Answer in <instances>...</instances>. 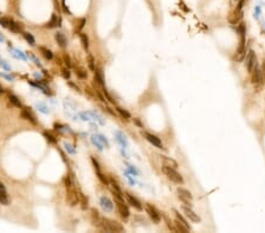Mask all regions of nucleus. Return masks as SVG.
Returning <instances> with one entry per match:
<instances>
[{"label": "nucleus", "mask_w": 265, "mask_h": 233, "mask_svg": "<svg viewBox=\"0 0 265 233\" xmlns=\"http://www.w3.org/2000/svg\"><path fill=\"white\" fill-rule=\"evenodd\" d=\"M23 37H24V39H25L30 45L33 46L34 44H35V39H34V37L31 33H29V32H23Z\"/></svg>", "instance_id": "2f4dec72"}, {"label": "nucleus", "mask_w": 265, "mask_h": 233, "mask_svg": "<svg viewBox=\"0 0 265 233\" xmlns=\"http://www.w3.org/2000/svg\"><path fill=\"white\" fill-rule=\"evenodd\" d=\"M91 141H92V144L94 145V146H97V148L101 151L102 148H104V145H102V142H101V140L99 139V137L98 135H92L91 137Z\"/></svg>", "instance_id": "bb28decb"}, {"label": "nucleus", "mask_w": 265, "mask_h": 233, "mask_svg": "<svg viewBox=\"0 0 265 233\" xmlns=\"http://www.w3.org/2000/svg\"><path fill=\"white\" fill-rule=\"evenodd\" d=\"M244 4H245V0H240L239 1V4L237 5V7H236V9L232 12L231 14L229 15V23L230 24H238L240 20H242V18H243V6H244Z\"/></svg>", "instance_id": "6e6552de"}, {"label": "nucleus", "mask_w": 265, "mask_h": 233, "mask_svg": "<svg viewBox=\"0 0 265 233\" xmlns=\"http://www.w3.org/2000/svg\"><path fill=\"white\" fill-rule=\"evenodd\" d=\"M101 230H104L105 232H124V226L117 220L104 218V224Z\"/></svg>", "instance_id": "20e7f679"}, {"label": "nucleus", "mask_w": 265, "mask_h": 233, "mask_svg": "<svg viewBox=\"0 0 265 233\" xmlns=\"http://www.w3.org/2000/svg\"><path fill=\"white\" fill-rule=\"evenodd\" d=\"M177 193H178V198L180 199V201L184 204V205H187V206H191L192 204V193L186 190V188H183V187H178L177 188Z\"/></svg>", "instance_id": "9d476101"}, {"label": "nucleus", "mask_w": 265, "mask_h": 233, "mask_svg": "<svg viewBox=\"0 0 265 233\" xmlns=\"http://www.w3.org/2000/svg\"><path fill=\"white\" fill-rule=\"evenodd\" d=\"M143 135H144V138H145L150 144H152V145L156 146L157 148H164V145H163L160 138H158L157 135L150 133V132H143Z\"/></svg>", "instance_id": "4468645a"}, {"label": "nucleus", "mask_w": 265, "mask_h": 233, "mask_svg": "<svg viewBox=\"0 0 265 233\" xmlns=\"http://www.w3.org/2000/svg\"><path fill=\"white\" fill-rule=\"evenodd\" d=\"M40 51H41L42 56H44L47 60H51V59L53 58V53H52L48 48H46V47H40Z\"/></svg>", "instance_id": "473e14b6"}, {"label": "nucleus", "mask_w": 265, "mask_h": 233, "mask_svg": "<svg viewBox=\"0 0 265 233\" xmlns=\"http://www.w3.org/2000/svg\"><path fill=\"white\" fill-rule=\"evenodd\" d=\"M64 59H65V61H66V65H67V66H68V67L71 66V60H70V57L65 54V56H64Z\"/></svg>", "instance_id": "49530a36"}, {"label": "nucleus", "mask_w": 265, "mask_h": 233, "mask_svg": "<svg viewBox=\"0 0 265 233\" xmlns=\"http://www.w3.org/2000/svg\"><path fill=\"white\" fill-rule=\"evenodd\" d=\"M75 74L80 79H86L87 78V72H86V69L84 67H77L75 68Z\"/></svg>", "instance_id": "c756f323"}, {"label": "nucleus", "mask_w": 265, "mask_h": 233, "mask_svg": "<svg viewBox=\"0 0 265 233\" xmlns=\"http://www.w3.org/2000/svg\"><path fill=\"white\" fill-rule=\"evenodd\" d=\"M114 204H116V206H117V210H118L119 215H120L123 219H127V218L130 217V208H129V206L125 204L124 198L114 197Z\"/></svg>", "instance_id": "0eeeda50"}, {"label": "nucleus", "mask_w": 265, "mask_h": 233, "mask_svg": "<svg viewBox=\"0 0 265 233\" xmlns=\"http://www.w3.org/2000/svg\"><path fill=\"white\" fill-rule=\"evenodd\" d=\"M0 25L5 28L10 30L13 33H19L21 31V26L17 21H14L13 19H10V18H0Z\"/></svg>", "instance_id": "1a4fd4ad"}, {"label": "nucleus", "mask_w": 265, "mask_h": 233, "mask_svg": "<svg viewBox=\"0 0 265 233\" xmlns=\"http://www.w3.org/2000/svg\"><path fill=\"white\" fill-rule=\"evenodd\" d=\"M129 168H130V172H131V173H133V174H134V175H137V174H138V172H137V169H135V168H134V167H132V166H129Z\"/></svg>", "instance_id": "de8ad7c7"}, {"label": "nucleus", "mask_w": 265, "mask_h": 233, "mask_svg": "<svg viewBox=\"0 0 265 233\" xmlns=\"http://www.w3.org/2000/svg\"><path fill=\"white\" fill-rule=\"evenodd\" d=\"M264 75L262 73V69L256 67L253 69V72L251 73V83L253 84L255 88L257 90V92H259V90L263 87V84H264Z\"/></svg>", "instance_id": "39448f33"}, {"label": "nucleus", "mask_w": 265, "mask_h": 233, "mask_svg": "<svg viewBox=\"0 0 265 233\" xmlns=\"http://www.w3.org/2000/svg\"><path fill=\"white\" fill-rule=\"evenodd\" d=\"M0 93H2V87L0 86Z\"/></svg>", "instance_id": "3c124183"}, {"label": "nucleus", "mask_w": 265, "mask_h": 233, "mask_svg": "<svg viewBox=\"0 0 265 233\" xmlns=\"http://www.w3.org/2000/svg\"><path fill=\"white\" fill-rule=\"evenodd\" d=\"M64 146H65V150H66L68 153H71V154H74V148H73V146H71L70 144H67V142H65L64 144Z\"/></svg>", "instance_id": "ea45409f"}, {"label": "nucleus", "mask_w": 265, "mask_h": 233, "mask_svg": "<svg viewBox=\"0 0 265 233\" xmlns=\"http://www.w3.org/2000/svg\"><path fill=\"white\" fill-rule=\"evenodd\" d=\"M100 206L105 212H112L113 211V201L106 196H102L100 198Z\"/></svg>", "instance_id": "f3484780"}, {"label": "nucleus", "mask_w": 265, "mask_h": 233, "mask_svg": "<svg viewBox=\"0 0 265 233\" xmlns=\"http://www.w3.org/2000/svg\"><path fill=\"white\" fill-rule=\"evenodd\" d=\"M144 208H145V212L147 213V215L151 218V220H152L154 224H159V223L162 221L160 212H159V210H158L154 205L147 202V204H145V207H144Z\"/></svg>", "instance_id": "423d86ee"}, {"label": "nucleus", "mask_w": 265, "mask_h": 233, "mask_svg": "<svg viewBox=\"0 0 265 233\" xmlns=\"http://www.w3.org/2000/svg\"><path fill=\"white\" fill-rule=\"evenodd\" d=\"M98 137H99V139L101 140V142H102V145L105 146V147H108L110 146V144H108V141H107V139L104 137V135H101V134H98Z\"/></svg>", "instance_id": "a19ab883"}, {"label": "nucleus", "mask_w": 265, "mask_h": 233, "mask_svg": "<svg viewBox=\"0 0 265 233\" xmlns=\"http://www.w3.org/2000/svg\"><path fill=\"white\" fill-rule=\"evenodd\" d=\"M261 12H262L261 6H256V7H255V18H256V19H258V18L261 17Z\"/></svg>", "instance_id": "79ce46f5"}, {"label": "nucleus", "mask_w": 265, "mask_h": 233, "mask_svg": "<svg viewBox=\"0 0 265 233\" xmlns=\"http://www.w3.org/2000/svg\"><path fill=\"white\" fill-rule=\"evenodd\" d=\"M91 161H92V164H93V168H94V171H96V174H97L98 179H99L102 184L108 185V180H107V179L105 178V175L102 174V172H101V169H100L99 163L97 161V159H94V158L92 157V158H91Z\"/></svg>", "instance_id": "dca6fc26"}, {"label": "nucleus", "mask_w": 265, "mask_h": 233, "mask_svg": "<svg viewBox=\"0 0 265 233\" xmlns=\"http://www.w3.org/2000/svg\"><path fill=\"white\" fill-rule=\"evenodd\" d=\"M79 204H80L83 210H86L89 207V199H87V197L83 192H80V191H79Z\"/></svg>", "instance_id": "b1692460"}, {"label": "nucleus", "mask_w": 265, "mask_h": 233, "mask_svg": "<svg viewBox=\"0 0 265 233\" xmlns=\"http://www.w3.org/2000/svg\"><path fill=\"white\" fill-rule=\"evenodd\" d=\"M87 61H89V67H90V69L96 71V66H94V59H93V56H92V54H89Z\"/></svg>", "instance_id": "4c0bfd02"}, {"label": "nucleus", "mask_w": 265, "mask_h": 233, "mask_svg": "<svg viewBox=\"0 0 265 233\" xmlns=\"http://www.w3.org/2000/svg\"><path fill=\"white\" fill-rule=\"evenodd\" d=\"M10 48H11V53H12V56H13L14 58H17V59H21L23 61H26V60H27V56H26L23 51H20L19 48L12 47L11 45H10Z\"/></svg>", "instance_id": "a211bd4d"}, {"label": "nucleus", "mask_w": 265, "mask_h": 233, "mask_svg": "<svg viewBox=\"0 0 265 233\" xmlns=\"http://www.w3.org/2000/svg\"><path fill=\"white\" fill-rule=\"evenodd\" d=\"M262 73H263V75H264V79H265V60L263 61V66H262Z\"/></svg>", "instance_id": "09e8293b"}, {"label": "nucleus", "mask_w": 265, "mask_h": 233, "mask_svg": "<svg viewBox=\"0 0 265 233\" xmlns=\"http://www.w3.org/2000/svg\"><path fill=\"white\" fill-rule=\"evenodd\" d=\"M21 117L24 118V119H26V120H29V121H31L32 124H37V120H35V117H34V114L31 112V110L30 108H23V111H21Z\"/></svg>", "instance_id": "aec40b11"}, {"label": "nucleus", "mask_w": 265, "mask_h": 233, "mask_svg": "<svg viewBox=\"0 0 265 233\" xmlns=\"http://www.w3.org/2000/svg\"><path fill=\"white\" fill-rule=\"evenodd\" d=\"M116 140L122 145V147L123 148H126V146H127V139H126V137H125V134L123 133V132H120V131H117L116 133Z\"/></svg>", "instance_id": "4be33fe9"}, {"label": "nucleus", "mask_w": 265, "mask_h": 233, "mask_svg": "<svg viewBox=\"0 0 265 233\" xmlns=\"http://www.w3.org/2000/svg\"><path fill=\"white\" fill-rule=\"evenodd\" d=\"M125 197H126L127 202H129V204L132 206L133 208H135V210H138V211H141V210H143V205H141L140 200L138 199L137 197H134L132 193L126 192V193H125Z\"/></svg>", "instance_id": "2eb2a0df"}, {"label": "nucleus", "mask_w": 265, "mask_h": 233, "mask_svg": "<svg viewBox=\"0 0 265 233\" xmlns=\"http://www.w3.org/2000/svg\"><path fill=\"white\" fill-rule=\"evenodd\" d=\"M90 114H91V117H92V120L98 121L100 125H105V121H104V119H102V117H101L100 114L96 113V112H90Z\"/></svg>", "instance_id": "72a5a7b5"}, {"label": "nucleus", "mask_w": 265, "mask_h": 233, "mask_svg": "<svg viewBox=\"0 0 265 233\" xmlns=\"http://www.w3.org/2000/svg\"><path fill=\"white\" fill-rule=\"evenodd\" d=\"M90 219H91V223L93 226L101 229L102 227V224H104V217L99 213V211L97 208H91L90 211Z\"/></svg>", "instance_id": "f8f14e48"}, {"label": "nucleus", "mask_w": 265, "mask_h": 233, "mask_svg": "<svg viewBox=\"0 0 265 233\" xmlns=\"http://www.w3.org/2000/svg\"><path fill=\"white\" fill-rule=\"evenodd\" d=\"M54 39L56 41L58 42V45L61 47V48H65L67 46V39L65 37V34H63L61 32H57L54 34Z\"/></svg>", "instance_id": "412c9836"}, {"label": "nucleus", "mask_w": 265, "mask_h": 233, "mask_svg": "<svg viewBox=\"0 0 265 233\" xmlns=\"http://www.w3.org/2000/svg\"><path fill=\"white\" fill-rule=\"evenodd\" d=\"M160 159L163 160L164 165H166V166L173 167V168H178V163H177L174 159H172V158H170V157H165V156H160Z\"/></svg>", "instance_id": "5701e85b"}, {"label": "nucleus", "mask_w": 265, "mask_h": 233, "mask_svg": "<svg viewBox=\"0 0 265 233\" xmlns=\"http://www.w3.org/2000/svg\"><path fill=\"white\" fill-rule=\"evenodd\" d=\"M182 210H183V212H184V214H185V217L190 220V221H192V223H196V224H198L200 223V217H199L198 214L190 207V206H187V205H183L182 206Z\"/></svg>", "instance_id": "ddd939ff"}, {"label": "nucleus", "mask_w": 265, "mask_h": 233, "mask_svg": "<svg viewBox=\"0 0 265 233\" xmlns=\"http://www.w3.org/2000/svg\"><path fill=\"white\" fill-rule=\"evenodd\" d=\"M4 40H5V38H4V35H2V34L0 33V42H2V41H4Z\"/></svg>", "instance_id": "8fccbe9b"}, {"label": "nucleus", "mask_w": 265, "mask_h": 233, "mask_svg": "<svg viewBox=\"0 0 265 233\" xmlns=\"http://www.w3.org/2000/svg\"><path fill=\"white\" fill-rule=\"evenodd\" d=\"M117 111H118V113H119L124 119H126V120H130V119H131V114H130V112L126 111L125 108H123V107H117Z\"/></svg>", "instance_id": "7c9ffc66"}, {"label": "nucleus", "mask_w": 265, "mask_h": 233, "mask_svg": "<svg viewBox=\"0 0 265 233\" xmlns=\"http://www.w3.org/2000/svg\"><path fill=\"white\" fill-rule=\"evenodd\" d=\"M8 98H10L11 102H12L13 105H15V106H18V107H21V102H20V100L18 99V97H15L14 94L10 93V94H8Z\"/></svg>", "instance_id": "c9c22d12"}, {"label": "nucleus", "mask_w": 265, "mask_h": 233, "mask_svg": "<svg viewBox=\"0 0 265 233\" xmlns=\"http://www.w3.org/2000/svg\"><path fill=\"white\" fill-rule=\"evenodd\" d=\"M173 213H174V218H176V221H177L178 224H180L182 226H184L185 229H187L189 231H191V227H190L189 223H187V221H186V220L184 219V217H183V215H182V214H180V213H179L178 211H176V210L173 211Z\"/></svg>", "instance_id": "6ab92c4d"}, {"label": "nucleus", "mask_w": 265, "mask_h": 233, "mask_svg": "<svg viewBox=\"0 0 265 233\" xmlns=\"http://www.w3.org/2000/svg\"><path fill=\"white\" fill-rule=\"evenodd\" d=\"M0 204H2L5 206H7L10 204V199H8V196H7V192H6L5 187L0 188Z\"/></svg>", "instance_id": "393cba45"}, {"label": "nucleus", "mask_w": 265, "mask_h": 233, "mask_svg": "<svg viewBox=\"0 0 265 233\" xmlns=\"http://www.w3.org/2000/svg\"><path fill=\"white\" fill-rule=\"evenodd\" d=\"M35 108H37L40 113H42V114H48V113H50L48 107H47L44 102H37V104H35Z\"/></svg>", "instance_id": "a878e982"}, {"label": "nucleus", "mask_w": 265, "mask_h": 233, "mask_svg": "<svg viewBox=\"0 0 265 233\" xmlns=\"http://www.w3.org/2000/svg\"><path fill=\"white\" fill-rule=\"evenodd\" d=\"M0 67L4 68L5 71H11V66H10L4 59H0Z\"/></svg>", "instance_id": "58836bf2"}, {"label": "nucleus", "mask_w": 265, "mask_h": 233, "mask_svg": "<svg viewBox=\"0 0 265 233\" xmlns=\"http://www.w3.org/2000/svg\"><path fill=\"white\" fill-rule=\"evenodd\" d=\"M162 171H163V173L167 177V179H170L172 183L178 184V185H182L184 183V179H183L182 174L177 171V168H173V167L164 165V166L162 167Z\"/></svg>", "instance_id": "7ed1b4c3"}, {"label": "nucleus", "mask_w": 265, "mask_h": 233, "mask_svg": "<svg viewBox=\"0 0 265 233\" xmlns=\"http://www.w3.org/2000/svg\"><path fill=\"white\" fill-rule=\"evenodd\" d=\"M61 74H63V77H64L65 79H68L70 75H71V73H70V71H68L67 68H63V69H61Z\"/></svg>", "instance_id": "c03bdc74"}, {"label": "nucleus", "mask_w": 265, "mask_h": 233, "mask_svg": "<svg viewBox=\"0 0 265 233\" xmlns=\"http://www.w3.org/2000/svg\"><path fill=\"white\" fill-rule=\"evenodd\" d=\"M79 37H80V41H81V45H83V47H84L85 50H89V46H90V41H89V37H87V34L80 33V34H79Z\"/></svg>", "instance_id": "cd10ccee"}, {"label": "nucleus", "mask_w": 265, "mask_h": 233, "mask_svg": "<svg viewBox=\"0 0 265 233\" xmlns=\"http://www.w3.org/2000/svg\"><path fill=\"white\" fill-rule=\"evenodd\" d=\"M245 66H246V69H247V72H249L250 74L253 72V69H255L256 67H258V65H257V57H256V53H255L252 50H250V51L247 52Z\"/></svg>", "instance_id": "9b49d317"}, {"label": "nucleus", "mask_w": 265, "mask_h": 233, "mask_svg": "<svg viewBox=\"0 0 265 233\" xmlns=\"http://www.w3.org/2000/svg\"><path fill=\"white\" fill-rule=\"evenodd\" d=\"M94 80H97V83L99 84L101 87L105 86V84H104V78H102V74H101L100 71H97V69H96V73H94Z\"/></svg>", "instance_id": "f704fd0d"}, {"label": "nucleus", "mask_w": 265, "mask_h": 233, "mask_svg": "<svg viewBox=\"0 0 265 233\" xmlns=\"http://www.w3.org/2000/svg\"><path fill=\"white\" fill-rule=\"evenodd\" d=\"M0 77H2V78H5V79H7L8 81H12V80L14 79L12 75H10V74H5V73H0Z\"/></svg>", "instance_id": "a18cd8bd"}, {"label": "nucleus", "mask_w": 265, "mask_h": 233, "mask_svg": "<svg viewBox=\"0 0 265 233\" xmlns=\"http://www.w3.org/2000/svg\"><path fill=\"white\" fill-rule=\"evenodd\" d=\"M65 187H66V200L70 206H77L79 204V191H77L73 179L67 174L65 177Z\"/></svg>", "instance_id": "f257e3e1"}, {"label": "nucleus", "mask_w": 265, "mask_h": 233, "mask_svg": "<svg viewBox=\"0 0 265 233\" xmlns=\"http://www.w3.org/2000/svg\"><path fill=\"white\" fill-rule=\"evenodd\" d=\"M44 135H45V137H46V139H47V140H50V141H51L52 144H56V142H57V140H56V139H54V138H53V137H52L51 134L47 133V132H45V133H44Z\"/></svg>", "instance_id": "37998d69"}, {"label": "nucleus", "mask_w": 265, "mask_h": 233, "mask_svg": "<svg viewBox=\"0 0 265 233\" xmlns=\"http://www.w3.org/2000/svg\"><path fill=\"white\" fill-rule=\"evenodd\" d=\"M238 33L240 35V40H239V45L236 50L233 60L234 61H242L245 57H246V47H245V25L243 23H240L238 25Z\"/></svg>", "instance_id": "f03ea898"}, {"label": "nucleus", "mask_w": 265, "mask_h": 233, "mask_svg": "<svg viewBox=\"0 0 265 233\" xmlns=\"http://www.w3.org/2000/svg\"><path fill=\"white\" fill-rule=\"evenodd\" d=\"M27 57H29V58H30V59H31V60L33 61V63H34V64H35V65H37V66L41 67V64H40V60H39V59H38V58H37V57L34 56V54H33V53H32V52L27 53Z\"/></svg>", "instance_id": "e433bc0d"}, {"label": "nucleus", "mask_w": 265, "mask_h": 233, "mask_svg": "<svg viewBox=\"0 0 265 233\" xmlns=\"http://www.w3.org/2000/svg\"><path fill=\"white\" fill-rule=\"evenodd\" d=\"M58 25H59V19H58V15H57V14H52L51 20H50V21H48V24H47V27L53 28V27H57Z\"/></svg>", "instance_id": "c85d7f7f"}]
</instances>
